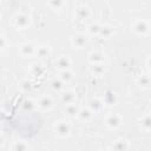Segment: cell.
<instances>
[{"label":"cell","mask_w":151,"mask_h":151,"mask_svg":"<svg viewBox=\"0 0 151 151\" xmlns=\"http://www.w3.org/2000/svg\"><path fill=\"white\" fill-rule=\"evenodd\" d=\"M37 103V107L41 111H50L53 109L54 106V101H53V98L48 94H42L38 98V100H35Z\"/></svg>","instance_id":"obj_8"},{"label":"cell","mask_w":151,"mask_h":151,"mask_svg":"<svg viewBox=\"0 0 151 151\" xmlns=\"http://www.w3.org/2000/svg\"><path fill=\"white\" fill-rule=\"evenodd\" d=\"M7 46H8V40H7V38H6L4 34H1V35H0V51H4Z\"/></svg>","instance_id":"obj_30"},{"label":"cell","mask_w":151,"mask_h":151,"mask_svg":"<svg viewBox=\"0 0 151 151\" xmlns=\"http://www.w3.org/2000/svg\"><path fill=\"white\" fill-rule=\"evenodd\" d=\"M4 144H5V137H4V134L0 132V147H1Z\"/></svg>","instance_id":"obj_31"},{"label":"cell","mask_w":151,"mask_h":151,"mask_svg":"<svg viewBox=\"0 0 151 151\" xmlns=\"http://www.w3.org/2000/svg\"><path fill=\"white\" fill-rule=\"evenodd\" d=\"M53 130H54V132L57 133L58 137H60V138H66V137H68L70 133H71L72 125H71V123H70L68 120H66V119H59V120H57V122L54 123Z\"/></svg>","instance_id":"obj_3"},{"label":"cell","mask_w":151,"mask_h":151,"mask_svg":"<svg viewBox=\"0 0 151 151\" xmlns=\"http://www.w3.org/2000/svg\"><path fill=\"white\" fill-rule=\"evenodd\" d=\"M60 100L64 105L73 104L77 101V93L73 90H63L60 92Z\"/></svg>","instance_id":"obj_13"},{"label":"cell","mask_w":151,"mask_h":151,"mask_svg":"<svg viewBox=\"0 0 151 151\" xmlns=\"http://www.w3.org/2000/svg\"><path fill=\"white\" fill-rule=\"evenodd\" d=\"M92 15L91 8L85 2H78L74 7V18L79 21H85Z\"/></svg>","instance_id":"obj_4"},{"label":"cell","mask_w":151,"mask_h":151,"mask_svg":"<svg viewBox=\"0 0 151 151\" xmlns=\"http://www.w3.org/2000/svg\"><path fill=\"white\" fill-rule=\"evenodd\" d=\"M22 106H24V109H25L26 111H27V110L31 111V110H33V109L37 107V103H35V100H33L32 98H27V99L24 100Z\"/></svg>","instance_id":"obj_28"},{"label":"cell","mask_w":151,"mask_h":151,"mask_svg":"<svg viewBox=\"0 0 151 151\" xmlns=\"http://www.w3.org/2000/svg\"><path fill=\"white\" fill-rule=\"evenodd\" d=\"M78 111H79V106L77 105V103L65 105V107H64V112H65V114L68 116V117H77Z\"/></svg>","instance_id":"obj_23"},{"label":"cell","mask_w":151,"mask_h":151,"mask_svg":"<svg viewBox=\"0 0 151 151\" xmlns=\"http://www.w3.org/2000/svg\"><path fill=\"white\" fill-rule=\"evenodd\" d=\"M87 107L93 113H99V112H101L104 110L105 105H104V103H103V100H101L100 97H92L88 100V103H87Z\"/></svg>","instance_id":"obj_12"},{"label":"cell","mask_w":151,"mask_h":151,"mask_svg":"<svg viewBox=\"0 0 151 151\" xmlns=\"http://www.w3.org/2000/svg\"><path fill=\"white\" fill-rule=\"evenodd\" d=\"M0 132H1V129H0Z\"/></svg>","instance_id":"obj_36"},{"label":"cell","mask_w":151,"mask_h":151,"mask_svg":"<svg viewBox=\"0 0 151 151\" xmlns=\"http://www.w3.org/2000/svg\"><path fill=\"white\" fill-rule=\"evenodd\" d=\"M150 83H151V79L149 73H142L137 78V85L140 86L142 88H147L150 86Z\"/></svg>","instance_id":"obj_21"},{"label":"cell","mask_w":151,"mask_h":151,"mask_svg":"<svg viewBox=\"0 0 151 151\" xmlns=\"http://www.w3.org/2000/svg\"><path fill=\"white\" fill-rule=\"evenodd\" d=\"M58 78H59L64 84H65V83H70L71 80H73L74 73H73V71H72L71 68H70V70H65V71H60Z\"/></svg>","instance_id":"obj_22"},{"label":"cell","mask_w":151,"mask_h":151,"mask_svg":"<svg viewBox=\"0 0 151 151\" xmlns=\"http://www.w3.org/2000/svg\"><path fill=\"white\" fill-rule=\"evenodd\" d=\"M31 18L25 12H18L12 17V26L15 29H26L29 26Z\"/></svg>","instance_id":"obj_2"},{"label":"cell","mask_w":151,"mask_h":151,"mask_svg":"<svg viewBox=\"0 0 151 151\" xmlns=\"http://www.w3.org/2000/svg\"><path fill=\"white\" fill-rule=\"evenodd\" d=\"M93 117V112L87 107V106H81L79 107V111L77 113V118L80 120V122H88L91 120Z\"/></svg>","instance_id":"obj_16"},{"label":"cell","mask_w":151,"mask_h":151,"mask_svg":"<svg viewBox=\"0 0 151 151\" xmlns=\"http://www.w3.org/2000/svg\"><path fill=\"white\" fill-rule=\"evenodd\" d=\"M51 87H52L54 91H57V92H61V91L64 90V83H63L59 78H55V79L52 80Z\"/></svg>","instance_id":"obj_27"},{"label":"cell","mask_w":151,"mask_h":151,"mask_svg":"<svg viewBox=\"0 0 151 151\" xmlns=\"http://www.w3.org/2000/svg\"><path fill=\"white\" fill-rule=\"evenodd\" d=\"M52 53V48L50 45H46V44H41V45H38L37 48H35V54L34 57L42 60V59H46L51 55Z\"/></svg>","instance_id":"obj_14"},{"label":"cell","mask_w":151,"mask_h":151,"mask_svg":"<svg viewBox=\"0 0 151 151\" xmlns=\"http://www.w3.org/2000/svg\"><path fill=\"white\" fill-rule=\"evenodd\" d=\"M104 124L110 130H116L123 124V117L119 113H109L104 118Z\"/></svg>","instance_id":"obj_5"},{"label":"cell","mask_w":151,"mask_h":151,"mask_svg":"<svg viewBox=\"0 0 151 151\" xmlns=\"http://www.w3.org/2000/svg\"><path fill=\"white\" fill-rule=\"evenodd\" d=\"M35 48H37V45L34 42H32V41H25V42H22V44L19 45L18 52L24 58H32L35 54Z\"/></svg>","instance_id":"obj_7"},{"label":"cell","mask_w":151,"mask_h":151,"mask_svg":"<svg viewBox=\"0 0 151 151\" xmlns=\"http://www.w3.org/2000/svg\"><path fill=\"white\" fill-rule=\"evenodd\" d=\"M88 61L91 65H96V64H104L105 61V54L104 52L99 51V50H93L88 53V57H87Z\"/></svg>","instance_id":"obj_15"},{"label":"cell","mask_w":151,"mask_h":151,"mask_svg":"<svg viewBox=\"0 0 151 151\" xmlns=\"http://www.w3.org/2000/svg\"><path fill=\"white\" fill-rule=\"evenodd\" d=\"M100 27H101V24H99V22H91L90 25H87L86 32L90 35H99Z\"/></svg>","instance_id":"obj_24"},{"label":"cell","mask_w":151,"mask_h":151,"mask_svg":"<svg viewBox=\"0 0 151 151\" xmlns=\"http://www.w3.org/2000/svg\"><path fill=\"white\" fill-rule=\"evenodd\" d=\"M131 28H132V31H133L137 35L145 37V35H149L151 26H150V21H149L147 19L137 18V19H134V20L131 22Z\"/></svg>","instance_id":"obj_1"},{"label":"cell","mask_w":151,"mask_h":151,"mask_svg":"<svg viewBox=\"0 0 151 151\" xmlns=\"http://www.w3.org/2000/svg\"><path fill=\"white\" fill-rule=\"evenodd\" d=\"M31 87H32V84H31V81H28L27 79H26V80H22V81L20 83V88H21L24 92H28V91L31 90Z\"/></svg>","instance_id":"obj_29"},{"label":"cell","mask_w":151,"mask_h":151,"mask_svg":"<svg viewBox=\"0 0 151 151\" xmlns=\"http://www.w3.org/2000/svg\"><path fill=\"white\" fill-rule=\"evenodd\" d=\"M4 119V112H2V110L0 109V122Z\"/></svg>","instance_id":"obj_32"},{"label":"cell","mask_w":151,"mask_h":151,"mask_svg":"<svg viewBox=\"0 0 151 151\" xmlns=\"http://www.w3.org/2000/svg\"><path fill=\"white\" fill-rule=\"evenodd\" d=\"M99 151H111L110 149H107V147H104V149H100Z\"/></svg>","instance_id":"obj_33"},{"label":"cell","mask_w":151,"mask_h":151,"mask_svg":"<svg viewBox=\"0 0 151 151\" xmlns=\"http://www.w3.org/2000/svg\"><path fill=\"white\" fill-rule=\"evenodd\" d=\"M71 65H72V60L68 55L66 54H61L59 55L57 59H55V63H54V66L55 68L60 72V71H65V70H70L71 68Z\"/></svg>","instance_id":"obj_9"},{"label":"cell","mask_w":151,"mask_h":151,"mask_svg":"<svg viewBox=\"0 0 151 151\" xmlns=\"http://www.w3.org/2000/svg\"><path fill=\"white\" fill-rule=\"evenodd\" d=\"M28 72L31 76L37 77V76H41L44 73V65L41 63H33L29 65Z\"/></svg>","instance_id":"obj_20"},{"label":"cell","mask_w":151,"mask_h":151,"mask_svg":"<svg viewBox=\"0 0 151 151\" xmlns=\"http://www.w3.org/2000/svg\"><path fill=\"white\" fill-rule=\"evenodd\" d=\"M47 5H48L52 9H54V11H60V9H63V8L65 7L66 2H65V1H61V0H52V1H48Z\"/></svg>","instance_id":"obj_26"},{"label":"cell","mask_w":151,"mask_h":151,"mask_svg":"<svg viewBox=\"0 0 151 151\" xmlns=\"http://www.w3.org/2000/svg\"><path fill=\"white\" fill-rule=\"evenodd\" d=\"M139 125H140L142 131L150 132V130H151V117H150L149 113H144L139 118Z\"/></svg>","instance_id":"obj_18"},{"label":"cell","mask_w":151,"mask_h":151,"mask_svg":"<svg viewBox=\"0 0 151 151\" xmlns=\"http://www.w3.org/2000/svg\"><path fill=\"white\" fill-rule=\"evenodd\" d=\"M71 45L77 50H83L88 45V38L84 33H76L70 38Z\"/></svg>","instance_id":"obj_6"},{"label":"cell","mask_w":151,"mask_h":151,"mask_svg":"<svg viewBox=\"0 0 151 151\" xmlns=\"http://www.w3.org/2000/svg\"><path fill=\"white\" fill-rule=\"evenodd\" d=\"M11 150L12 151H28L29 146L28 144L22 140V139H17L11 144Z\"/></svg>","instance_id":"obj_19"},{"label":"cell","mask_w":151,"mask_h":151,"mask_svg":"<svg viewBox=\"0 0 151 151\" xmlns=\"http://www.w3.org/2000/svg\"><path fill=\"white\" fill-rule=\"evenodd\" d=\"M1 34H2V33H1V27H0V35H1Z\"/></svg>","instance_id":"obj_34"},{"label":"cell","mask_w":151,"mask_h":151,"mask_svg":"<svg viewBox=\"0 0 151 151\" xmlns=\"http://www.w3.org/2000/svg\"><path fill=\"white\" fill-rule=\"evenodd\" d=\"M105 65L104 64H96V65H91V72L94 76H101L105 73Z\"/></svg>","instance_id":"obj_25"},{"label":"cell","mask_w":151,"mask_h":151,"mask_svg":"<svg viewBox=\"0 0 151 151\" xmlns=\"http://www.w3.org/2000/svg\"><path fill=\"white\" fill-rule=\"evenodd\" d=\"M100 98H101V100H103L105 106H114L117 104V101H118V96L112 90L105 91Z\"/></svg>","instance_id":"obj_11"},{"label":"cell","mask_w":151,"mask_h":151,"mask_svg":"<svg viewBox=\"0 0 151 151\" xmlns=\"http://www.w3.org/2000/svg\"><path fill=\"white\" fill-rule=\"evenodd\" d=\"M129 149H130V142L124 137H119L114 139L110 147L111 151H129Z\"/></svg>","instance_id":"obj_10"},{"label":"cell","mask_w":151,"mask_h":151,"mask_svg":"<svg viewBox=\"0 0 151 151\" xmlns=\"http://www.w3.org/2000/svg\"><path fill=\"white\" fill-rule=\"evenodd\" d=\"M0 19H1V12H0Z\"/></svg>","instance_id":"obj_35"},{"label":"cell","mask_w":151,"mask_h":151,"mask_svg":"<svg viewBox=\"0 0 151 151\" xmlns=\"http://www.w3.org/2000/svg\"><path fill=\"white\" fill-rule=\"evenodd\" d=\"M114 32H116V29H114V27H113L112 25H110V24H104V25H101V27H100L99 37H101V38H104V39H110V38H112V37L114 35Z\"/></svg>","instance_id":"obj_17"}]
</instances>
